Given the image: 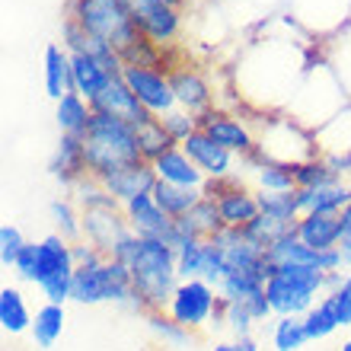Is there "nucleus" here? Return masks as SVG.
Returning a JSON list of instances; mask_svg holds the SVG:
<instances>
[{
    "mask_svg": "<svg viewBox=\"0 0 351 351\" xmlns=\"http://www.w3.org/2000/svg\"><path fill=\"white\" fill-rule=\"evenodd\" d=\"M259 208L262 214H271V217H281V221H297L300 217L297 189L294 192H259Z\"/></svg>",
    "mask_w": 351,
    "mask_h": 351,
    "instance_id": "nucleus-37",
    "label": "nucleus"
},
{
    "mask_svg": "<svg viewBox=\"0 0 351 351\" xmlns=\"http://www.w3.org/2000/svg\"><path fill=\"white\" fill-rule=\"evenodd\" d=\"M36 271H38V243H26V250L19 252L16 265H13V275H16L19 281L36 285Z\"/></svg>",
    "mask_w": 351,
    "mask_h": 351,
    "instance_id": "nucleus-43",
    "label": "nucleus"
},
{
    "mask_svg": "<svg viewBox=\"0 0 351 351\" xmlns=\"http://www.w3.org/2000/svg\"><path fill=\"white\" fill-rule=\"evenodd\" d=\"M185 3H195V0H185Z\"/></svg>",
    "mask_w": 351,
    "mask_h": 351,
    "instance_id": "nucleus-50",
    "label": "nucleus"
},
{
    "mask_svg": "<svg viewBox=\"0 0 351 351\" xmlns=\"http://www.w3.org/2000/svg\"><path fill=\"white\" fill-rule=\"evenodd\" d=\"M115 74H109V67L96 61L90 55H71V93L84 96V99H96L106 84H109Z\"/></svg>",
    "mask_w": 351,
    "mask_h": 351,
    "instance_id": "nucleus-23",
    "label": "nucleus"
},
{
    "mask_svg": "<svg viewBox=\"0 0 351 351\" xmlns=\"http://www.w3.org/2000/svg\"><path fill=\"white\" fill-rule=\"evenodd\" d=\"M339 351H351V339H345V342H342V348H339Z\"/></svg>",
    "mask_w": 351,
    "mask_h": 351,
    "instance_id": "nucleus-49",
    "label": "nucleus"
},
{
    "mask_svg": "<svg viewBox=\"0 0 351 351\" xmlns=\"http://www.w3.org/2000/svg\"><path fill=\"white\" fill-rule=\"evenodd\" d=\"M223 329L230 332V339H246L256 329V316L240 304V300H223Z\"/></svg>",
    "mask_w": 351,
    "mask_h": 351,
    "instance_id": "nucleus-39",
    "label": "nucleus"
},
{
    "mask_svg": "<svg viewBox=\"0 0 351 351\" xmlns=\"http://www.w3.org/2000/svg\"><path fill=\"white\" fill-rule=\"evenodd\" d=\"M23 250H26V237H23V230H19L16 223L7 221L0 227V265L7 268V271H13Z\"/></svg>",
    "mask_w": 351,
    "mask_h": 351,
    "instance_id": "nucleus-41",
    "label": "nucleus"
},
{
    "mask_svg": "<svg viewBox=\"0 0 351 351\" xmlns=\"http://www.w3.org/2000/svg\"><path fill=\"white\" fill-rule=\"evenodd\" d=\"M121 211H125V217H128V227H131L134 237H141V240L169 243V237H173V217L157 204L154 192L131 198L128 204H121Z\"/></svg>",
    "mask_w": 351,
    "mask_h": 351,
    "instance_id": "nucleus-15",
    "label": "nucleus"
},
{
    "mask_svg": "<svg viewBox=\"0 0 351 351\" xmlns=\"http://www.w3.org/2000/svg\"><path fill=\"white\" fill-rule=\"evenodd\" d=\"M342 259H345V268H351V246H342Z\"/></svg>",
    "mask_w": 351,
    "mask_h": 351,
    "instance_id": "nucleus-48",
    "label": "nucleus"
},
{
    "mask_svg": "<svg viewBox=\"0 0 351 351\" xmlns=\"http://www.w3.org/2000/svg\"><path fill=\"white\" fill-rule=\"evenodd\" d=\"M138 144H141V157L147 160V163H157L163 154H169V150L179 147V144L173 141V134L163 128V121L160 119H150V121L141 125L138 128Z\"/></svg>",
    "mask_w": 351,
    "mask_h": 351,
    "instance_id": "nucleus-31",
    "label": "nucleus"
},
{
    "mask_svg": "<svg viewBox=\"0 0 351 351\" xmlns=\"http://www.w3.org/2000/svg\"><path fill=\"white\" fill-rule=\"evenodd\" d=\"M144 323L150 326V332L157 335L160 342L176 345V348H182V345H192L195 339H198V332H192V329L179 326L173 316L167 313V310H154V313H144Z\"/></svg>",
    "mask_w": 351,
    "mask_h": 351,
    "instance_id": "nucleus-33",
    "label": "nucleus"
},
{
    "mask_svg": "<svg viewBox=\"0 0 351 351\" xmlns=\"http://www.w3.org/2000/svg\"><path fill=\"white\" fill-rule=\"evenodd\" d=\"M102 185L109 189V195L119 204H128L131 198L150 195L157 189V173H154V163H144V160H141L134 167H125L115 176H109V179H102Z\"/></svg>",
    "mask_w": 351,
    "mask_h": 351,
    "instance_id": "nucleus-21",
    "label": "nucleus"
},
{
    "mask_svg": "<svg viewBox=\"0 0 351 351\" xmlns=\"http://www.w3.org/2000/svg\"><path fill=\"white\" fill-rule=\"evenodd\" d=\"M221 294L217 287L202 281V278H185L179 281L167 304V313L173 316L179 326L192 329V332H208L211 329V319L221 310Z\"/></svg>",
    "mask_w": 351,
    "mask_h": 351,
    "instance_id": "nucleus-8",
    "label": "nucleus"
},
{
    "mask_svg": "<svg viewBox=\"0 0 351 351\" xmlns=\"http://www.w3.org/2000/svg\"><path fill=\"white\" fill-rule=\"evenodd\" d=\"M71 300L84 306L115 304L141 313L138 294H134V285H131V268L119 259H102L96 265H77Z\"/></svg>",
    "mask_w": 351,
    "mask_h": 351,
    "instance_id": "nucleus-5",
    "label": "nucleus"
},
{
    "mask_svg": "<svg viewBox=\"0 0 351 351\" xmlns=\"http://www.w3.org/2000/svg\"><path fill=\"white\" fill-rule=\"evenodd\" d=\"M335 179H342V176H335L323 157H313V160H306V163H300V167H294L297 189H316V185L335 182Z\"/></svg>",
    "mask_w": 351,
    "mask_h": 351,
    "instance_id": "nucleus-40",
    "label": "nucleus"
},
{
    "mask_svg": "<svg viewBox=\"0 0 351 351\" xmlns=\"http://www.w3.org/2000/svg\"><path fill=\"white\" fill-rule=\"evenodd\" d=\"M211 351H259V342L246 335V339H221V342H214Z\"/></svg>",
    "mask_w": 351,
    "mask_h": 351,
    "instance_id": "nucleus-46",
    "label": "nucleus"
},
{
    "mask_svg": "<svg viewBox=\"0 0 351 351\" xmlns=\"http://www.w3.org/2000/svg\"><path fill=\"white\" fill-rule=\"evenodd\" d=\"M67 198L80 208V211H90V208H106V204H119L109 195V189L102 185V179H93V176H84L80 182H74L67 189Z\"/></svg>",
    "mask_w": 351,
    "mask_h": 351,
    "instance_id": "nucleus-36",
    "label": "nucleus"
},
{
    "mask_svg": "<svg viewBox=\"0 0 351 351\" xmlns=\"http://www.w3.org/2000/svg\"><path fill=\"white\" fill-rule=\"evenodd\" d=\"M294 223L297 221H281V217H271V214H259L250 227H243L246 240H252L259 250H271L275 243L294 237Z\"/></svg>",
    "mask_w": 351,
    "mask_h": 351,
    "instance_id": "nucleus-30",
    "label": "nucleus"
},
{
    "mask_svg": "<svg viewBox=\"0 0 351 351\" xmlns=\"http://www.w3.org/2000/svg\"><path fill=\"white\" fill-rule=\"evenodd\" d=\"M294 237L316 252L342 250V237H345L342 214H300L294 223Z\"/></svg>",
    "mask_w": 351,
    "mask_h": 351,
    "instance_id": "nucleus-19",
    "label": "nucleus"
},
{
    "mask_svg": "<svg viewBox=\"0 0 351 351\" xmlns=\"http://www.w3.org/2000/svg\"><path fill=\"white\" fill-rule=\"evenodd\" d=\"M90 106H93V112H102V115H112V119H121V121H128V125H134V128H141L144 121L154 119V115H150V112L138 102V96L131 93V86L125 84L121 77H112L109 84H106V90H102Z\"/></svg>",
    "mask_w": 351,
    "mask_h": 351,
    "instance_id": "nucleus-17",
    "label": "nucleus"
},
{
    "mask_svg": "<svg viewBox=\"0 0 351 351\" xmlns=\"http://www.w3.org/2000/svg\"><path fill=\"white\" fill-rule=\"evenodd\" d=\"M342 223H345V237H342V246H351V204L342 211Z\"/></svg>",
    "mask_w": 351,
    "mask_h": 351,
    "instance_id": "nucleus-47",
    "label": "nucleus"
},
{
    "mask_svg": "<svg viewBox=\"0 0 351 351\" xmlns=\"http://www.w3.org/2000/svg\"><path fill=\"white\" fill-rule=\"evenodd\" d=\"M163 128L169 131V134H173V141L176 144H182V141H189L195 134V131H198V115H192V112H185V109H179V106H176L173 112H167V115H163Z\"/></svg>",
    "mask_w": 351,
    "mask_h": 351,
    "instance_id": "nucleus-42",
    "label": "nucleus"
},
{
    "mask_svg": "<svg viewBox=\"0 0 351 351\" xmlns=\"http://www.w3.org/2000/svg\"><path fill=\"white\" fill-rule=\"evenodd\" d=\"M48 173L55 176L61 185H71L80 182L86 173V157H84V141L80 138H67V134H61L58 138V147L55 154H51V160H48Z\"/></svg>",
    "mask_w": 351,
    "mask_h": 351,
    "instance_id": "nucleus-22",
    "label": "nucleus"
},
{
    "mask_svg": "<svg viewBox=\"0 0 351 351\" xmlns=\"http://www.w3.org/2000/svg\"><path fill=\"white\" fill-rule=\"evenodd\" d=\"M61 45H64L71 55H90V58H96V61H102V64L109 67V74H115V77H121V71H125L121 51H115L109 42L90 36L84 26H77L74 19H67V16H64V23H61Z\"/></svg>",
    "mask_w": 351,
    "mask_h": 351,
    "instance_id": "nucleus-18",
    "label": "nucleus"
},
{
    "mask_svg": "<svg viewBox=\"0 0 351 351\" xmlns=\"http://www.w3.org/2000/svg\"><path fill=\"white\" fill-rule=\"evenodd\" d=\"M64 16L84 26L90 36L109 42L115 51H125L141 36L134 26L131 0H71Z\"/></svg>",
    "mask_w": 351,
    "mask_h": 351,
    "instance_id": "nucleus-6",
    "label": "nucleus"
},
{
    "mask_svg": "<svg viewBox=\"0 0 351 351\" xmlns=\"http://www.w3.org/2000/svg\"><path fill=\"white\" fill-rule=\"evenodd\" d=\"M154 173H157L160 182L182 185V189H204V185H208L204 173L195 167L192 160H189V154H185L182 147H176V150H169V154H163V157L154 163Z\"/></svg>",
    "mask_w": 351,
    "mask_h": 351,
    "instance_id": "nucleus-24",
    "label": "nucleus"
},
{
    "mask_svg": "<svg viewBox=\"0 0 351 351\" xmlns=\"http://www.w3.org/2000/svg\"><path fill=\"white\" fill-rule=\"evenodd\" d=\"M300 214H342L351 204V179L316 185V189H297Z\"/></svg>",
    "mask_w": 351,
    "mask_h": 351,
    "instance_id": "nucleus-20",
    "label": "nucleus"
},
{
    "mask_svg": "<svg viewBox=\"0 0 351 351\" xmlns=\"http://www.w3.org/2000/svg\"><path fill=\"white\" fill-rule=\"evenodd\" d=\"M125 237H131V227L121 204H106V208L84 211V240L93 243L102 256H112Z\"/></svg>",
    "mask_w": 351,
    "mask_h": 351,
    "instance_id": "nucleus-14",
    "label": "nucleus"
},
{
    "mask_svg": "<svg viewBox=\"0 0 351 351\" xmlns=\"http://www.w3.org/2000/svg\"><path fill=\"white\" fill-rule=\"evenodd\" d=\"M304 329H306V339H310V342H323V339H329L332 332L342 329L339 313H335V306L329 297H323V300L304 316Z\"/></svg>",
    "mask_w": 351,
    "mask_h": 351,
    "instance_id": "nucleus-34",
    "label": "nucleus"
},
{
    "mask_svg": "<svg viewBox=\"0 0 351 351\" xmlns=\"http://www.w3.org/2000/svg\"><path fill=\"white\" fill-rule=\"evenodd\" d=\"M179 147L189 154L195 167L204 173L208 182H217V179H230L237 176V157H233L230 150H223L221 144H214L204 131H195L189 141H182Z\"/></svg>",
    "mask_w": 351,
    "mask_h": 351,
    "instance_id": "nucleus-16",
    "label": "nucleus"
},
{
    "mask_svg": "<svg viewBox=\"0 0 351 351\" xmlns=\"http://www.w3.org/2000/svg\"><path fill=\"white\" fill-rule=\"evenodd\" d=\"M329 278L319 268L285 265L271 268L265 281V297L271 306V316H306L326 294H329Z\"/></svg>",
    "mask_w": 351,
    "mask_h": 351,
    "instance_id": "nucleus-4",
    "label": "nucleus"
},
{
    "mask_svg": "<svg viewBox=\"0 0 351 351\" xmlns=\"http://www.w3.org/2000/svg\"><path fill=\"white\" fill-rule=\"evenodd\" d=\"M32 310H29L26 297L19 287L3 285L0 287V329L7 335H23L32 329Z\"/></svg>",
    "mask_w": 351,
    "mask_h": 351,
    "instance_id": "nucleus-26",
    "label": "nucleus"
},
{
    "mask_svg": "<svg viewBox=\"0 0 351 351\" xmlns=\"http://www.w3.org/2000/svg\"><path fill=\"white\" fill-rule=\"evenodd\" d=\"M329 300H332L335 313H339V323L342 326H351V271L342 278V285L335 287V291H329Z\"/></svg>",
    "mask_w": 351,
    "mask_h": 351,
    "instance_id": "nucleus-44",
    "label": "nucleus"
},
{
    "mask_svg": "<svg viewBox=\"0 0 351 351\" xmlns=\"http://www.w3.org/2000/svg\"><path fill=\"white\" fill-rule=\"evenodd\" d=\"M204 195L214 198L217 211H221L223 227H230V230H243V227H250V223L262 214L259 192H256L246 179H240V176L208 182L204 185Z\"/></svg>",
    "mask_w": 351,
    "mask_h": 351,
    "instance_id": "nucleus-9",
    "label": "nucleus"
},
{
    "mask_svg": "<svg viewBox=\"0 0 351 351\" xmlns=\"http://www.w3.org/2000/svg\"><path fill=\"white\" fill-rule=\"evenodd\" d=\"M256 121V154L271 163L300 167L306 160L319 157L316 131L306 128L294 115H259Z\"/></svg>",
    "mask_w": 351,
    "mask_h": 351,
    "instance_id": "nucleus-3",
    "label": "nucleus"
},
{
    "mask_svg": "<svg viewBox=\"0 0 351 351\" xmlns=\"http://www.w3.org/2000/svg\"><path fill=\"white\" fill-rule=\"evenodd\" d=\"M71 252H74V262L77 265H96V262H102V259H109V256H102L93 243H86V240H77V243H71Z\"/></svg>",
    "mask_w": 351,
    "mask_h": 351,
    "instance_id": "nucleus-45",
    "label": "nucleus"
},
{
    "mask_svg": "<svg viewBox=\"0 0 351 351\" xmlns=\"http://www.w3.org/2000/svg\"><path fill=\"white\" fill-rule=\"evenodd\" d=\"M109 259H119L131 268V285L138 294L141 316L154 310H167L169 297L179 285V268H176V250L163 240H141V237H125L115 246Z\"/></svg>",
    "mask_w": 351,
    "mask_h": 351,
    "instance_id": "nucleus-1",
    "label": "nucleus"
},
{
    "mask_svg": "<svg viewBox=\"0 0 351 351\" xmlns=\"http://www.w3.org/2000/svg\"><path fill=\"white\" fill-rule=\"evenodd\" d=\"M74 252L71 243L58 233H48L45 240H38V271H36V287L42 291L45 304H61L71 300L74 291Z\"/></svg>",
    "mask_w": 351,
    "mask_h": 351,
    "instance_id": "nucleus-7",
    "label": "nucleus"
},
{
    "mask_svg": "<svg viewBox=\"0 0 351 351\" xmlns=\"http://www.w3.org/2000/svg\"><path fill=\"white\" fill-rule=\"evenodd\" d=\"M64 323H67V313L61 304H42L36 310V316H32V329H29V335H32V342L38 345V348H51V345L61 339V332H64Z\"/></svg>",
    "mask_w": 351,
    "mask_h": 351,
    "instance_id": "nucleus-28",
    "label": "nucleus"
},
{
    "mask_svg": "<svg viewBox=\"0 0 351 351\" xmlns=\"http://www.w3.org/2000/svg\"><path fill=\"white\" fill-rule=\"evenodd\" d=\"M93 106L90 99L84 96H77V93H67L61 99L55 102V121H58V131L67 134V138H86V131H90V121H93Z\"/></svg>",
    "mask_w": 351,
    "mask_h": 351,
    "instance_id": "nucleus-25",
    "label": "nucleus"
},
{
    "mask_svg": "<svg viewBox=\"0 0 351 351\" xmlns=\"http://www.w3.org/2000/svg\"><path fill=\"white\" fill-rule=\"evenodd\" d=\"M310 342L304 329V316H275L271 323V345L275 351H300Z\"/></svg>",
    "mask_w": 351,
    "mask_h": 351,
    "instance_id": "nucleus-35",
    "label": "nucleus"
},
{
    "mask_svg": "<svg viewBox=\"0 0 351 351\" xmlns=\"http://www.w3.org/2000/svg\"><path fill=\"white\" fill-rule=\"evenodd\" d=\"M154 198H157V204L173 221H179V217H185V214L204 198V189H182V185H169V182H160L157 179Z\"/></svg>",
    "mask_w": 351,
    "mask_h": 351,
    "instance_id": "nucleus-29",
    "label": "nucleus"
},
{
    "mask_svg": "<svg viewBox=\"0 0 351 351\" xmlns=\"http://www.w3.org/2000/svg\"><path fill=\"white\" fill-rule=\"evenodd\" d=\"M45 93L55 102L71 93V51L58 42L45 48Z\"/></svg>",
    "mask_w": 351,
    "mask_h": 351,
    "instance_id": "nucleus-27",
    "label": "nucleus"
},
{
    "mask_svg": "<svg viewBox=\"0 0 351 351\" xmlns=\"http://www.w3.org/2000/svg\"><path fill=\"white\" fill-rule=\"evenodd\" d=\"M84 157H86V173L93 179H109L119 169L134 167V163L144 160L138 144V128L121 119L96 112L84 138Z\"/></svg>",
    "mask_w": 351,
    "mask_h": 351,
    "instance_id": "nucleus-2",
    "label": "nucleus"
},
{
    "mask_svg": "<svg viewBox=\"0 0 351 351\" xmlns=\"http://www.w3.org/2000/svg\"><path fill=\"white\" fill-rule=\"evenodd\" d=\"M176 268H179V281L185 278H202L204 268V240H189L176 246Z\"/></svg>",
    "mask_w": 351,
    "mask_h": 351,
    "instance_id": "nucleus-38",
    "label": "nucleus"
},
{
    "mask_svg": "<svg viewBox=\"0 0 351 351\" xmlns=\"http://www.w3.org/2000/svg\"><path fill=\"white\" fill-rule=\"evenodd\" d=\"M134 10V26L144 38H150L160 48H173L182 36V10L185 0H131Z\"/></svg>",
    "mask_w": 351,
    "mask_h": 351,
    "instance_id": "nucleus-10",
    "label": "nucleus"
},
{
    "mask_svg": "<svg viewBox=\"0 0 351 351\" xmlns=\"http://www.w3.org/2000/svg\"><path fill=\"white\" fill-rule=\"evenodd\" d=\"M198 131H204L223 150H230L237 160L256 154V121L243 119L233 109H223V106L208 109L204 115H198Z\"/></svg>",
    "mask_w": 351,
    "mask_h": 351,
    "instance_id": "nucleus-11",
    "label": "nucleus"
},
{
    "mask_svg": "<svg viewBox=\"0 0 351 351\" xmlns=\"http://www.w3.org/2000/svg\"><path fill=\"white\" fill-rule=\"evenodd\" d=\"M121 80L131 86V93L138 96V102L154 115V119H163L167 112L176 109V96H173V84H169L167 71H157V67H138V64H125L121 71Z\"/></svg>",
    "mask_w": 351,
    "mask_h": 351,
    "instance_id": "nucleus-12",
    "label": "nucleus"
},
{
    "mask_svg": "<svg viewBox=\"0 0 351 351\" xmlns=\"http://www.w3.org/2000/svg\"><path fill=\"white\" fill-rule=\"evenodd\" d=\"M169 84H173V96L176 106L192 115H204L208 109L217 106V93H214L211 80L204 74L202 67L195 64H176L169 71Z\"/></svg>",
    "mask_w": 351,
    "mask_h": 351,
    "instance_id": "nucleus-13",
    "label": "nucleus"
},
{
    "mask_svg": "<svg viewBox=\"0 0 351 351\" xmlns=\"http://www.w3.org/2000/svg\"><path fill=\"white\" fill-rule=\"evenodd\" d=\"M48 214H51V221H55L58 237H64L67 243L84 240V211H80L71 198H55V202L48 204Z\"/></svg>",
    "mask_w": 351,
    "mask_h": 351,
    "instance_id": "nucleus-32",
    "label": "nucleus"
}]
</instances>
